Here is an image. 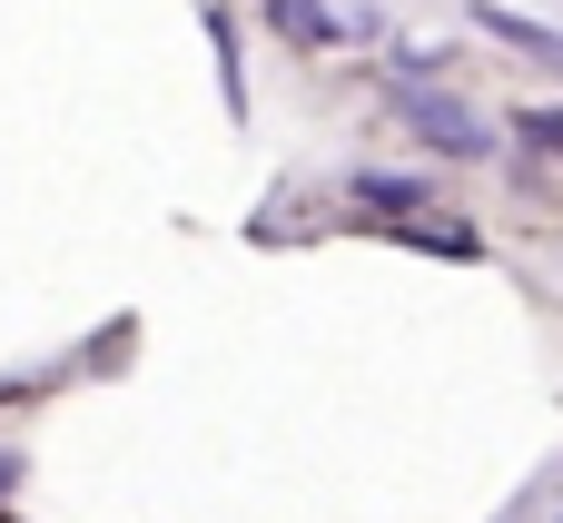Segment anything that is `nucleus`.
<instances>
[{"mask_svg":"<svg viewBox=\"0 0 563 523\" xmlns=\"http://www.w3.org/2000/svg\"><path fill=\"white\" fill-rule=\"evenodd\" d=\"M386 109L435 148V158H495V119L475 109V99H455V89H435V79H386Z\"/></svg>","mask_w":563,"mask_h":523,"instance_id":"obj_1","label":"nucleus"},{"mask_svg":"<svg viewBox=\"0 0 563 523\" xmlns=\"http://www.w3.org/2000/svg\"><path fill=\"white\" fill-rule=\"evenodd\" d=\"M465 20H475L485 40H505V49H525L534 69H554V79H563V30H544V20H525V10H505V0H465Z\"/></svg>","mask_w":563,"mask_h":523,"instance_id":"obj_2","label":"nucleus"},{"mask_svg":"<svg viewBox=\"0 0 563 523\" xmlns=\"http://www.w3.org/2000/svg\"><path fill=\"white\" fill-rule=\"evenodd\" d=\"M267 20H277L297 49H327V40H346V20H336L327 0H267Z\"/></svg>","mask_w":563,"mask_h":523,"instance_id":"obj_3","label":"nucleus"},{"mask_svg":"<svg viewBox=\"0 0 563 523\" xmlns=\"http://www.w3.org/2000/svg\"><path fill=\"white\" fill-rule=\"evenodd\" d=\"M346 188H356V208H386V218H416V208H426V178H386V168H356Z\"/></svg>","mask_w":563,"mask_h":523,"instance_id":"obj_4","label":"nucleus"},{"mask_svg":"<svg viewBox=\"0 0 563 523\" xmlns=\"http://www.w3.org/2000/svg\"><path fill=\"white\" fill-rule=\"evenodd\" d=\"M208 40H218V79H228V119H247V79H238V20H228V0L208 10Z\"/></svg>","mask_w":563,"mask_h":523,"instance_id":"obj_5","label":"nucleus"},{"mask_svg":"<svg viewBox=\"0 0 563 523\" xmlns=\"http://www.w3.org/2000/svg\"><path fill=\"white\" fill-rule=\"evenodd\" d=\"M515 138L544 148V158H563V109H515Z\"/></svg>","mask_w":563,"mask_h":523,"instance_id":"obj_6","label":"nucleus"},{"mask_svg":"<svg viewBox=\"0 0 563 523\" xmlns=\"http://www.w3.org/2000/svg\"><path fill=\"white\" fill-rule=\"evenodd\" d=\"M416 247H426V257H485L475 227H416Z\"/></svg>","mask_w":563,"mask_h":523,"instance_id":"obj_7","label":"nucleus"},{"mask_svg":"<svg viewBox=\"0 0 563 523\" xmlns=\"http://www.w3.org/2000/svg\"><path fill=\"white\" fill-rule=\"evenodd\" d=\"M10 485H20V455H0V494H10Z\"/></svg>","mask_w":563,"mask_h":523,"instance_id":"obj_8","label":"nucleus"}]
</instances>
